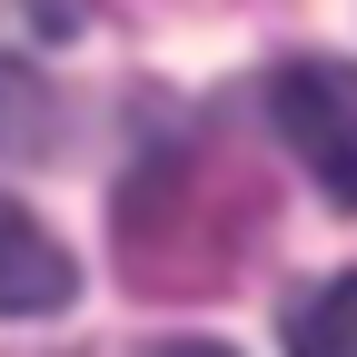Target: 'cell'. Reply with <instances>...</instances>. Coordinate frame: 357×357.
<instances>
[{
  "label": "cell",
  "mask_w": 357,
  "mask_h": 357,
  "mask_svg": "<svg viewBox=\"0 0 357 357\" xmlns=\"http://www.w3.org/2000/svg\"><path fill=\"white\" fill-rule=\"evenodd\" d=\"M268 119H278L288 159L318 178V199L357 208V70L347 60H288L268 79Z\"/></svg>",
  "instance_id": "cell-1"
},
{
  "label": "cell",
  "mask_w": 357,
  "mask_h": 357,
  "mask_svg": "<svg viewBox=\"0 0 357 357\" xmlns=\"http://www.w3.org/2000/svg\"><path fill=\"white\" fill-rule=\"evenodd\" d=\"M79 298V268L70 248L40 229L20 199H0V318H50V307Z\"/></svg>",
  "instance_id": "cell-2"
},
{
  "label": "cell",
  "mask_w": 357,
  "mask_h": 357,
  "mask_svg": "<svg viewBox=\"0 0 357 357\" xmlns=\"http://www.w3.org/2000/svg\"><path fill=\"white\" fill-rule=\"evenodd\" d=\"M50 129H60L50 79H40L30 60H0V159H40V149H50Z\"/></svg>",
  "instance_id": "cell-3"
},
{
  "label": "cell",
  "mask_w": 357,
  "mask_h": 357,
  "mask_svg": "<svg viewBox=\"0 0 357 357\" xmlns=\"http://www.w3.org/2000/svg\"><path fill=\"white\" fill-rule=\"evenodd\" d=\"M288 357H357V278H328L318 298H298Z\"/></svg>",
  "instance_id": "cell-4"
},
{
  "label": "cell",
  "mask_w": 357,
  "mask_h": 357,
  "mask_svg": "<svg viewBox=\"0 0 357 357\" xmlns=\"http://www.w3.org/2000/svg\"><path fill=\"white\" fill-rule=\"evenodd\" d=\"M159 357H229V347H208V337H178V347H159Z\"/></svg>",
  "instance_id": "cell-5"
}]
</instances>
